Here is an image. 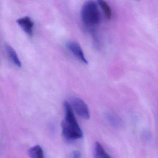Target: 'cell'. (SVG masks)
I'll list each match as a JSON object with an SVG mask.
<instances>
[{
	"label": "cell",
	"instance_id": "cell-8",
	"mask_svg": "<svg viewBox=\"0 0 158 158\" xmlns=\"http://www.w3.org/2000/svg\"><path fill=\"white\" fill-rule=\"evenodd\" d=\"M28 154L30 158H44L43 149L39 145L30 148L28 150Z\"/></svg>",
	"mask_w": 158,
	"mask_h": 158
},
{
	"label": "cell",
	"instance_id": "cell-6",
	"mask_svg": "<svg viewBox=\"0 0 158 158\" xmlns=\"http://www.w3.org/2000/svg\"><path fill=\"white\" fill-rule=\"evenodd\" d=\"M5 48L6 52L8 54V57L10 58L13 63L18 67L22 66V63L20 59L18 57V55L15 51L14 49L10 45L6 44L5 46Z\"/></svg>",
	"mask_w": 158,
	"mask_h": 158
},
{
	"label": "cell",
	"instance_id": "cell-2",
	"mask_svg": "<svg viewBox=\"0 0 158 158\" xmlns=\"http://www.w3.org/2000/svg\"><path fill=\"white\" fill-rule=\"evenodd\" d=\"M81 17L87 26L94 27L99 24L101 15L96 2L91 1L85 2L81 10Z\"/></svg>",
	"mask_w": 158,
	"mask_h": 158
},
{
	"label": "cell",
	"instance_id": "cell-10",
	"mask_svg": "<svg viewBox=\"0 0 158 158\" xmlns=\"http://www.w3.org/2000/svg\"><path fill=\"white\" fill-rule=\"evenodd\" d=\"M106 117L108 121H109L114 126H115V125H117V124H118V123H117V120L114 116H113L112 115L108 114V115H106Z\"/></svg>",
	"mask_w": 158,
	"mask_h": 158
},
{
	"label": "cell",
	"instance_id": "cell-3",
	"mask_svg": "<svg viewBox=\"0 0 158 158\" xmlns=\"http://www.w3.org/2000/svg\"><path fill=\"white\" fill-rule=\"evenodd\" d=\"M71 105L76 113L84 120H88L90 118V113L87 105L85 102L78 98H71Z\"/></svg>",
	"mask_w": 158,
	"mask_h": 158
},
{
	"label": "cell",
	"instance_id": "cell-5",
	"mask_svg": "<svg viewBox=\"0 0 158 158\" xmlns=\"http://www.w3.org/2000/svg\"><path fill=\"white\" fill-rule=\"evenodd\" d=\"M16 23L28 36H33L34 23L30 17L25 16L19 18L16 20Z\"/></svg>",
	"mask_w": 158,
	"mask_h": 158
},
{
	"label": "cell",
	"instance_id": "cell-1",
	"mask_svg": "<svg viewBox=\"0 0 158 158\" xmlns=\"http://www.w3.org/2000/svg\"><path fill=\"white\" fill-rule=\"evenodd\" d=\"M64 117L62 121V133L64 139L68 141H74L81 139L83 136L80 128L74 114L73 108L67 101L64 103Z\"/></svg>",
	"mask_w": 158,
	"mask_h": 158
},
{
	"label": "cell",
	"instance_id": "cell-11",
	"mask_svg": "<svg viewBox=\"0 0 158 158\" xmlns=\"http://www.w3.org/2000/svg\"><path fill=\"white\" fill-rule=\"evenodd\" d=\"M71 158H81V152L78 151H74L71 154Z\"/></svg>",
	"mask_w": 158,
	"mask_h": 158
},
{
	"label": "cell",
	"instance_id": "cell-9",
	"mask_svg": "<svg viewBox=\"0 0 158 158\" xmlns=\"http://www.w3.org/2000/svg\"><path fill=\"white\" fill-rule=\"evenodd\" d=\"M98 3L103 11L104 12L107 19L110 20L111 18V10L110 8L108 5V3L106 2L102 1V0H99L98 1Z\"/></svg>",
	"mask_w": 158,
	"mask_h": 158
},
{
	"label": "cell",
	"instance_id": "cell-4",
	"mask_svg": "<svg viewBox=\"0 0 158 158\" xmlns=\"http://www.w3.org/2000/svg\"><path fill=\"white\" fill-rule=\"evenodd\" d=\"M67 49L81 61L84 63L87 64L88 61L86 58L85 57L84 52L81 46L77 42L75 41H69L66 44Z\"/></svg>",
	"mask_w": 158,
	"mask_h": 158
},
{
	"label": "cell",
	"instance_id": "cell-7",
	"mask_svg": "<svg viewBox=\"0 0 158 158\" xmlns=\"http://www.w3.org/2000/svg\"><path fill=\"white\" fill-rule=\"evenodd\" d=\"M93 157L94 158H111L99 142H96L94 145Z\"/></svg>",
	"mask_w": 158,
	"mask_h": 158
}]
</instances>
